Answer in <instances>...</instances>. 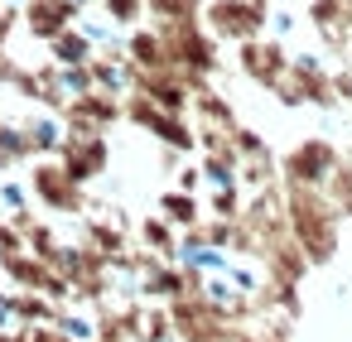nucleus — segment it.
Masks as SVG:
<instances>
[{
	"label": "nucleus",
	"instance_id": "obj_1",
	"mask_svg": "<svg viewBox=\"0 0 352 342\" xmlns=\"http://www.w3.org/2000/svg\"><path fill=\"white\" fill-rule=\"evenodd\" d=\"M179 260H184L188 270H203V275H212V270H227V265H232L217 246H203V241H184V246H179Z\"/></svg>",
	"mask_w": 352,
	"mask_h": 342
},
{
	"label": "nucleus",
	"instance_id": "obj_2",
	"mask_svg": "<svg viewBox=\"0 0 352 342\" xmlns=\"http://www.w3.org/2000/svg\"><path fill=\"white\" fill-rule=\"evenodd\" d=\"M342 97H347V102H352V73H347V78H342Z\"/></svg>",
	"mask_w": 352,
	"mask_h": 342
}]
</instances>
